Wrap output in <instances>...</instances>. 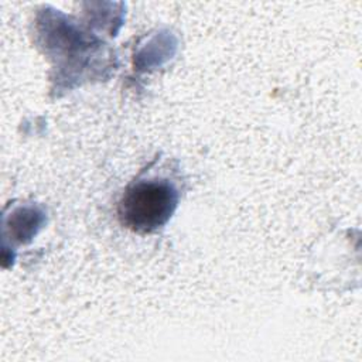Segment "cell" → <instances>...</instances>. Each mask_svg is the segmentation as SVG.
<instances>
[{"label":"cell","mask_w":362,"mask_h":362,"mask_svg":"<svg viewBox=\"0 0 362 362\" xmlns=\"http://www.w3.org/2000/svg\"><path fill=\"white\" fill-rule=\"evenodd\" d=\"M178 204V192L167 180H139L132 182L119 202L117 214L124 226L139 233H150L164 226Z\"/></svg>","instance_id":"cell-1"}]
</instances>
